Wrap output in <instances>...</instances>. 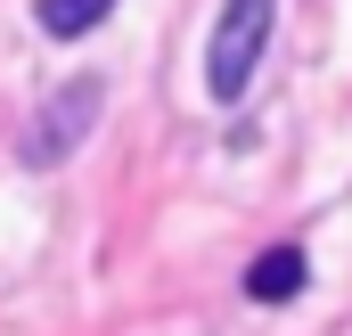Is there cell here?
Returning a JSON list of instances; mask_svg holds the SVG:
<instances>
[{
    "instance_id": "obj_1",
    "label": "cell",
    "mask_w": 352,
    "mask_h": 336,
    "mask_svg": "<svg viewBox=\"0 0 352 336\" xmlns=\"http://www.w3.org/2000/svg\"><path fill=\"white\" fill-rule=\"evenodd\" d=\"M98 115H107V74H66V83L33 107V123H25V140H16V165L58 172L90 132H98Z\"/></svg>"
},
{
    "instance_id": "obj_2",
    "label": "cell",
    "mask_w": 352,
    "mask_h": 336,
    "mask_svg": "<svg viewBox=\"0 0 352 336\" xmlns=\"http://www.w3.org/2000/svg\"><path fill=\"white\" fill-rule=\"evenodd\" d=\"M270 25H278V0H221L213 17V41H205V98L213 107H238L254 66L270 50Z\"/></svg>"
},
{
    "instance_id": "obj_3",
    "label": "cell",
    "mask_w": 352,
    "mask_h": 336,
    "mask_svg": "<svg viewBox=\"0 0 352 336\" xmlns=\"http://www.w3.org/2000/svg\"><path fill=\"white\" fill-rule=\"evenodd\" d=\"M311 287V254L295 246V238H278V246H263L254 262H246V295L263 304V312H278V304H295Z\"/></svg>"
},
{
    "instance_id": "obj_4",
    "label": "cell",
    "mask_w": 352,
    "mask_h": 336,
    "mask_svg": "<svg viewBox=\"0 0 352 336\" xmlns=\"http://www.w3.org/2000/svg\"><path fill=\"white\" fill-rule=\"evenodd\" d=\"M107 17H115V0H33V25L50 41H82L90 25H107Z\"/></svg>"
}]
</instances>
